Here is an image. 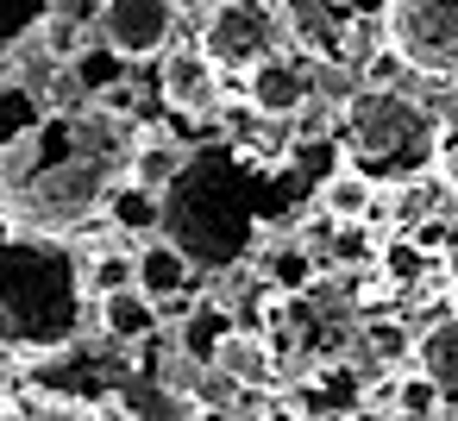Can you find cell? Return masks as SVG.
Masks as SVG:
<instances>
[{
  "label": "cell",
  "instance_id": "1",
  "mask_svg": "<svg viewBox=\"0 0 458 421\" xmlns=\"http://www.w3.org/2000/svg\"><path fill=\"white\" fill-rule=\"evenodd\" d=\"M132 145H120V126L107 114H70V120H45L26 145L7 151V214L26 233H51L64 239V227L89 220L107 189L114 170Z\"/></svg>",
  "mask_w": 458,
  "mask_h": 421
},
{
  "label": "cell",
  "instance_id": "2",
  "mask_svg": "<svg viewBox=\"0 0 458 421\" xmlns=\"http://www.w3.org/2000/svg\"><path fill=\"white\" fill-rule=\"evenodd\" d=\"M157 239L189 258V271H239L258 239V183L226 145H201L157 195Z\"/></svg>",
  "mask_w": 458,
  "mask_h": 421
},
{
  "label": "cell",
  "instance_id": "3",
  "mask_svg": "<svg viewBox=\"0 0 458 421\" xmlns=\"http://www.w3.org/2000/svg\"><path fill=\"white\" fill-rule=\"evenodd\" d=\"M89 321L82 258L0 214V352H64Z\"/></svg>",
  "mask_w": 458,
  "mask_h": 421
},
{
  "label": "cell",
  "instance_id": "4",
  "mask_svg": "<svg viewBox=\"0 0 458 421\" xmlns=\"http://www.w3.org/2000/svg\"><path fill=\"white\" fill-rule=\"evenodd\" d=\"M339 133H345V170H358L364 183L377 176H414L439 158V120L408 95V89H370L358 82L339 107Z\"/></svg>",
  "mask_w": 458,
  "mask_h": 421
},
{
  "label": "cell",
  "instance_id": "5",
  "mask_svg": "<svg viewBox=\"0 0 458 421\" xmlns=\"http://www.w3.org/2000/svg\"><path fill=\"white\" fill-rule=\"evenodd\" d=\"M383 39L414 76H458V0H389Z\"/></svg>",
  "mask_w": 458,
  "mask_h": 421
},
{
  "label": "cell",
  "instance_id": "6",
  "mask_svg": "<svg viewBox=\"0 0 458 421\" xmlns=\"http://www.w3.org/2000/svg\"><path fill=\"white\" fill-rule=\"evenodd\" d=\"M283 45V26H276V7L264 0H220L201 26V57L214 70H258L264 57H276Z\"/></svg>",
  "mask_w": 458,
  "mask_h": 421
},
{
  "label": "cell",
  "instance_id": "7",
  "mask_svg": "<svg viewBox=\"0 0 458 421\" xmlns=\"http://www.w3.org/2000/svg\"><path fill=\"white\" fill-rule=\"evenodd\" d=\"M95 39L120 64L164 57V45L176 39V7L170 0H101L95 7Z\"/></svg>",
  "mask_w": 458,
  "mask_h": 421
},
{
  "label": "cell",
  "instance_id": "8",
  "mask_svg": "<svg viewBox=\"0 0 458 421\" xmlns=\"http://www.w3.org/2000/svg\"><path fill=\"white\" fill-rule=\"evenodd\" d=\"M283 39H295L308 57L320 64H345V32H352V7L345 0H283L276 7Z\"/></svg>",
  "mask_w": 458,
  "mask_h": 421
},
{
  "label": "cell",
  "instance_id": "9",
  "mask_svg": "<svg viewBox=\"0 0 458 421\" xmlns=\"http://www.w3.org/2000/svg\"><path fill=\"white\" fill-rule=\"evenodd\" d=\"M251 82H245V101H251V114H264V120H289V114H301L308 107V76L276 51V57H264L258 70H245Z\"/></svg>",
  "mask_w": 458,
  "mask_h": 421
},
{
  "label": "cell",
  "instance_id": "10",
  "mask_svg": "<svg viewBox=\"0 0 458 421\" xmlns=\"http://www.w3.org/2000/svg\"><path fill=\"white\" fill-rule=\"evenodd\" d=\"M164 101L176 114H208L220 101V70L201 57V51H164V76H157Z\"/></svg>",
  "mask_w": 458,
  "mask_h": 421
},
{
  "label": "cell",
  "instance_id": "11",
  "mask_svg": "<svg viewBox=\"0 0 458 421\" xmlns=\"http://www.w3.org/2000/svg\"><path fill=\"white\" fill-rule=\"evenodd\" d=\"M189 277H195V271H189V258H182L176 245H164L157 233L132 252V289H139L151 308H157V302H170V296H189Z\"/></svg>",
  "mask_w": 458,
  "mask_h": 421
},
{
  "label": "cell",
  "instance_id": "12",
  "mask_svg": "<svg viewBox=\"0 0 458 421\" xmlns=\"http://www.w3.org/2000/svg\"><path fill=\"white\" fill-rule=\"evenodd\" d=\"M214 371H220L226 383H239V390H270V383H276V346H270L264 333L233 327V333L220 339V352H214Z\"/></svg>",
  "mask_w": 458,
  "mask_h": 421
},
{
  "label": "cell",
  "instance_id": "13",
  "mask_svg": "<svg viewBox=\"0 0 458 421\" xmlns=\"http://www.w3.org/2000/svg\"><path fill=\"white\" fill-rule=\"evenodd\" d=\"M414 365H420V377L439 390V402L458 408V314H439L433 327L414 333Z\"/></svg>",
  "mask_w": 458,
  "mask_h": 421
},
{
  "label": "cell",
  "instance_id": "14",
  "mask_svg": "<svg viewBox=\"0 0 458 421\" xmlns=\"http://www.w3.org/2000/svg\"><path fill=\"white\" fill-rule=\"evenodd\" d=\"M377 195H383L377 183H364L358 170H345V164H339V170L320 183V214H327L333 227H364V220L377 214Z\"/></svg>",
  "mask_w": 458,
  "mask_h": 421
},
{
  "label": "cell",
  "instance_id": "15",
  "mask_svg": "<svg viewBox=\"0 0 458 421\" xmlns=\"http://www.w3.org/2000/svg\"><path fill=\"white\" fill-rule=\"evenodd\" d=\"M101 327H107L114 346H132V339H151L157 333V308L139 289H120V296H101Z\"/></svg>",
  "mask_w": 458,
  "mask_h": 421
},
{
  "label": "cell",
  "instance_id": "16",
  "mask_svg": "<svg viewBox=\"0 0 458 421\" xmlns=\"http://www.w3.org/2000/svg\"><path fill=\"white\" fill-rule=\"evenodd\" d=\"M226 333H233L226 302H195V308L182 314V352H189L195 365H214V352H220Z\"/></svg>",
  "mask_w": 458,
  "mask_h": 421
},
{
  "label": "cell",
  "instance_id": "17",
  "mask_svg": "<svg viewBox=\"0 0 458 421\" xmlns=\"http://www.w3.org/2000/svg\"><path fill=\"white\" fill-rule=\"evenodd\" d=\"M182 145H170V139H151V145H132L126 151V183H139V189H151V195H164V183L182 170Z\"/></svg>",
  "mask_w": 458,
  "mask_h": 421
},
{
  "label": "cell",
  "instance_id": "18",
  "mask_svg": "<svg viewBox=\"0 0 458 421\" xmlns=\"http://www.w3.org/2000/svg\"><path fill=\"white\" fill-rule=\"evenodd\" d=\"M45 126V107L32 101V89H0V151L26 145Z\"/></svg>",
  "mask_w": 458,
  "mask_h": 421
},
{
  "label": "cell",
  "instance_id": "19",
  "mask_svg": "<svg viewBox=\"0 0 458 421\" xmlns=\"http://www.w3.org/2000/svg\"><path fill=\"white\" fill-rule=\"evenodd\" d=\"M101 208H114V227H126V233H157V195L139 183H114Z\"/></svg>",
  "mask_w": 458,
  "mask_h": 421
},
{
  "label": "cell",
  "instance_id": "20",
  "mask_svg": "<svg viewBox=\"0 0 458 421\" xmlns=\"http://www.w3.org/2000/svg\"><path fill=\"white\" fill-rule=\"evenodd\" d=\"M45 20H51V0H0V57L20 51Z\"/></svg>",
  "mask_w": 458,
  "mask_h": 421
},
{
  "label": "cell",
  "instance_id": "21",
  "mask_svg": "<svg viewBox=\"0 0 458 421\" xmlns=\"http://www.w3.org/2000/svg\"><path fill=\"white\" fill-rule=\"evenodd\" d=\"M389 408H395L402 421H433L445 402H439V390L414 371V377H389Z\"/></svg>",
  "mask_w": 458,
  "mask_h": 421
},
{
  "label": "cell",
  "instance_id": "22",
  "mask_svg": "<svg viewBox=\"0 0 458 421\" xmlns=\"http://www.w3.org/2000/svg\"><path fill=\"white\" fill-rule=\"evenodd\" d=\"M364 346H370L377 365H402V358H414V333H408L402 321H364Z\"/></svg>",
  "mask_w": 458,
  "mask_h": 421
},
{
  "label": "cell",
  "instance_id": "23",
  "mask_svg": "<svg viewBox=\"0 0 458 421\" xmlns=\"http://www.w3.org/2000/svg\"><path fill=\"white\" fill-rule=\"evenodd\" d=\"M82 289H89V296H120V289H132V252H107L101 264H89V271H82Z\"/></svg>",
  "mask_w": 458,
  "mask_h": 421
},
{
  "label": "cell",
  "instance_id": "24",
  "mask_svg": "<svg viewBox=\"0 0 458 421\" xmlns=\"http://www.w3.org/2000/svg\"><path fill=\"white\" fill-rule=\"evenodd\" d=\"M270 271H276V283H283V289H295V283H301V277H308V258H301V252H295V245H283V252H276V264H270Z\"/></svg>",
  "mask_w": 458,
  "mask_h": 421
},
{
  "label": "cell",
  "instance_id": "25",
  "mask_svg": "<svg viewBox=\"0 0 458 421\" xmlns=\"http://www.w3.org/2000/svg\"><path fill=\"white\" fill-rule=\"evenodd\" d=\"M270 421H295V408H270Z\"/></svg>",
  "mask_w": 458,
  "mask_h": 421
},
{
  "label": "cell",
  "instance_id": "26",
  "mask_svg": "<svg viewBox=\"0 0 458 421\" xmlns=\"http://www.w3.org/2000/svg\"><path fill=\"white\" fill-rule=\"evenodd\" d=\"M445 252H452V289H458V245H445Z\"/></svg>",
  "mask_w": 458,
  "mask_h": 421
},
{
  "label": "cell",
  "instance_id": "27",
  "mask_svg": "<svg viewBox=\"0 0 458 421\" xmlns=\"http://www.w3.org/2000/svg\"><path fill=\"white\" fill-rule=\"evenodd\" d=\"M452 314H458V289H452Z\"/></svg>",
  "mask_w": 458,
  "mask_h": 421
}]
</instances>
